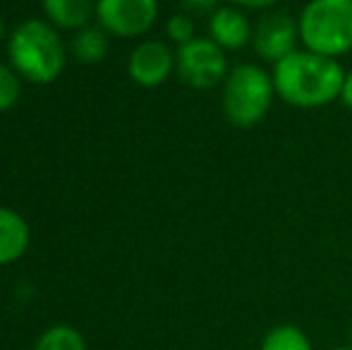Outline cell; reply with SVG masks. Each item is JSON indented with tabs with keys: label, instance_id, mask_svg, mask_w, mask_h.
I'll return each instance as SVG.
<instances>
[{
	"label": "cell",
	"instance_id": "1",
	"mask_svg": "<svg viewBox=\"0 0 352 350\" xmlns=\"http://www.w3.org/2000/svg\"><path fill=\"white\" fill-rule=\"evenodd\" d=\"M345 67L336 58L297 48L280 63H276L274 75L276 96L292 108H324L338 101L345 80Z\"/></svg>",
	"mask_w": 352,
	"mask_h": 350
},
{
	"label": "cell",
	"instance_id": "2",
	"mask_svg": "<svg viewBox=\"0 0 352 350\" xmlns=\"http://www.w3.org/2000/svg\"><path fill=\"white\" fill-rule=\"evenodd\" d=\"M8 58L22 80L51 85L65 70L67 48L51 22L27 19L8 36Z\"/></svg>",
	"mask_w": 352,
	"mask_h": 350
},
{
	"label": "cell",
	"instance_id": "3",
	"mask_svg": "<svg viewBox=\"0 0 352 350\" xmlns=\"http://www.w3.org/2000/svg\"><path fill=\"white\" fill-rule=\"evenodd\" d=\"M274 75L256 63H240L230 67L221 85V108L232 127L250 130L256 127L276 101Z\"/></svg>",
	"mask_w": 352,
	"mask_h": 350
},
{
	"label": "cell",
	"instance_id": "4",
	"mask_svg": "<svg viewBox=\"0 0 352 350\" xmlns=\"http://www.w3.org/2000/svg\"><path fill=\"white\" fill-rule=\"evenodd\" d=\"M297 24L307 51L336 61L352 51V0H309Z\"/></svg>",
	"mask_w": 352,
	"mask_h": 350
},
{
	"label": "cell",
	"instance_id": "5",
	"mask_svg": "<svg viewBox=\"0 0 352 350\" xmlns=\"http://www.w3.org/2000/svg\"><path fill=\"white\" fill-rule=\"evenodd\" d=\"M175 72L190 89L209 91L226 82L230 65L221 46L209 36H197L195 41L175 48Z\"/></svg>",
	"mask_w": 352,
	"mask_h": 350
},
{
	"label": "cell",
	"instance_id": "6",
	"mask_svg": "<svg viewBox=\"0 0 352 350\" xmlns=\"http://www.w3.org/2000/svg\"><path fill=\"white\" fill-rule=\"evenodd\" d=\"M300 46V24L292 14L283 10H269V12H261V17L254 22L252 48L264 63L276 65Z\"/></svg>",
	"mask_w": 352,
	"mask_h": 350
},
{
	"label": "cell",
	"instance_id": "7",
	"mask_svg": "<svg viewBox=\"0 0 352 350\" xmlns=\"http://www.w3.org/2000/svg\"><path fill=\"white\" fill-rule=\"evenodd\" d=\"M96 19L111 36H144L158 19V0H96Z\"/></svg>",
	"mask_w": 352,
	"mask_h": 350
},
{
	"label": "cell",
	"instance_id": "8",
	"mask_svg": "<svg viewBox=\"0 0 352 350\" xmlns=\"http://www.w3.org/2000/svg\"><path fill=\"white\" fill-rule=\"evenodd\" d=\"M127 72L140 87L153 89L166 85L168 77L175 72V51L166 41L146 39L130 53Z\"/></svg>",
	"mask_w": 352,
	"mask_h": 350
},
{
	"label": "cell",
	"instance_id": "9",
	"mask_svg": "<svg viewBox=\"0 0 352 350\" xmlns=\"http://www.w3.org/2000/svg\"><path fill=\"white\" fill-rule=\"evenodd\" d=\"M252 36H254V22L250 19L247 10L226 3L209 17V39L226 53L252 46Z\"/></svg>",
	"mask_w": 352,
	"mask_h": 350
},
{
	"label": "cell",
	"instance_id": "10",
	"mask_svg": "<svg viewBox=\"0 0 352 350\" xmlns=\"http://www.w3.org/2000/svg\"><path fill=\"white\" fill-rule=\"evenodd\" d=\"M32 243L29 223L10 206H0V266L24 257Z\"/></svg>",
	"mask_w": 352,
	"mask_h": 350
},
{
	"label": "cell",
	"instance_id": "11",
	"mask_svg": "<svg viewBox=\"0 0 352 350\" xmlns=\"http://www.w3.org/2000/svg\"><path fill=\"white\" fill-rule=\"evenodd\" d=\"M41 5L46 22L67 32H79L91 24V17H96V3L91 0H43Z\"/></svg>",
	"mask_w": 352,
	"mask_h": 350
},
{
	"label": "cell",
	"instance_id": "12",
	"mask_svg": "<svg viewBox=\"0 0 352 350\" xmlns=\"http://www.w3.org/2000/svg\"><path fill=\"white\" fill-rule=\"evenodd\" d=\"M70 46H72V56L79 63L94 65V63H101L106 58L108 48H111V34L101 24H87L79 32H74Z\"/></svg>",
	"mask_w": 352,
	"mask_h": 350
},
{
	"label": "cell",
	"instance_id": "13",
	"mask_svg": "<svg viewBox=\"0 0 352 350\" xmlns=\"http://www.w3.org/2000/svg\"><path fill=\"white\" fill-rule=\"evenodd\" d=\"M259 350H314V343L297 324H276L264 333Z\"/></svg>",
	"mask_w": 352,
	"mask_h": 350
},
{
	"label": "cell",
	"instance_id": "14",
	"mask_svg": "<svg viewBox=\"0 0 352 350\" xmlns=\"http://www.w3.org/2000/svg\"><path fill=\"white\" fill-rule=\"evenodd\" d=\"M34 350H87V341L70 324H56L38 336Z\"/></svg>",
	"mask_w": 352,
	"mask_h": 350
},
{
	"label": "cell",
	"instance_id": "15",
	"mask_svg": "<svg viewBox=\"0 0 352 350\" xmlns=\"http://www.w3.org/2000/svg\"><path fill=\"white\" fill-rule=\"evenodd\" d=\"M166 36L170 39L177 48L185 46V43H190V41H195L197 39V24H195V19H192V14L175 12L173 17H168Z\"/></svg>",
	"mask_w": 352,
	"mask_h": 350
},
{
	"label": "cell",
	"instance_id": "16",
	"mask_svg": "<svg viewBox=\"0 0 352 350\" xmlns=\"http://www.w3.org/2000/svg\"><path fill=\"white\" fill-rule=\"evenodd\" d=\"M22 94V77L12 70V65L0 63V113L10 111L19 101Z\"/></svg>",
	"mask_w": 352,
	"mask_h": 350
},
{
	"label": "cell",
	"instance_id": "17",
	"mask_svg": "<svg viewBox=\"0 0 352 350\" xmlns=\"http://www.w3.org/2000/svg\"><path fill=\"white\" fill-rule=\"evenodd\" d=\"M182 12L192 14V17H211L218 8H221V0H180Z\"/></svg>",
	"mask_w": 352,
	"mask_h": 350
},
{
	"label": "cell",
	"instance_id": "18",
	"mask_svg": "<svg viewBox=\"0 0 352 350\" xmlns=\"http://www.w3.org/2000/svg\"><path fill=\"white\" fill-rule=\"evenodd\" d=\"M228 5H235V8H242V10H254V12H269V10H276V5L280 0H226Z\"/></svg>",
	"mask_w": 352,
	"mask_h": 350
},
{
	"label": "cell",
	"instance_id": "19",
	"mask_svg": "<svg viewBox=\"0 0 352 350\" xmlns=\"http://www.w3.org/2000/svg\"><path fill=\"white\" fill-rule=\"evenodd\" d=\"M340 103L352 113V70L345 72V80H343V89H340Z\"/></svg>",
	"mask_w": 352,
	"mask_h": 350
},
{
	"label": "cell",
	"instance_id": "20",
	"mask_svg": "<svg viewBox=\"0 0 352 350\" xmlns=\"http://www.w3.org/2000/svg\"><path fill=\"white\" fill-rule=\"evenodd\" d=\"M8 36V27H5V19H3V14H0V41Z\"/></svg>",
	"mask_w": 352,
	"mask_h": 350
},
{
	"label": "cell",
	"instance_id": "21",
	"mask_svg": "<svg viewBox=\"0 0 352 350\" xmlns=\"http://www.w3.org/2000/svg\"><path fill=\"white\" fill-rule=\"evenodd\" d=\"M331 350H352V346L348 343V346H338V348H331Z\"/></svg>",
	"mask_w": 352,
	"mask_h": 350
},
{
	"label": "cell",
	"instance_id": "22",
	"mask_svg": "<svg viewBox=\"0 0 352 350\" xmlns=\"http://www.w3.org/2000/svg\"><path fill=\"white\" fill-rule=\"evenodd\" d=\"M350 346H352V322H350Z\"/></svg>",
	"mask_w": 352,
	"mask_h": 350
}]
</instances>
